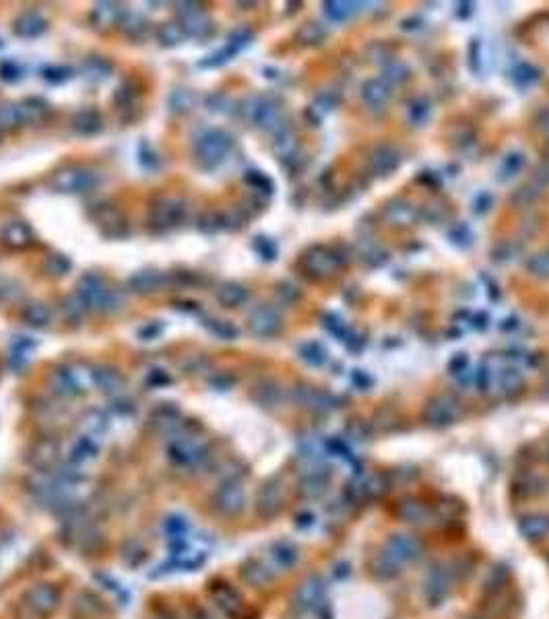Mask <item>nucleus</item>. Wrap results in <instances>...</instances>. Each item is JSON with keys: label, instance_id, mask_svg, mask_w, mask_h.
Here are the masks:
<instances>
[{"label": "nucleus", "instance_id": "1", "mask_svg": "<svg viewBox=\"0 0 549 619\" xmlns=\"http://www.w3.org/2000/svg\"><path fill=\"white\" fill-rule=\"evenodd\" d=\"M232 139L228 132L213 128L196 136L194 143V164L200 169H215L228 155Z\"/></svg>", "mask_w": 549, "mask_h": 619}, {"label": "nucleus", "instance_id": "2", "mask_svg": "<svg viewBox=\"0 0 549 619\" xmlns=\"http://www.w3.org/2000/svg\"><path fill=\"white\" fill-rule=\"evenodd\" d=\"M168 456L178 467L194 469V467H200L209 454H207V444L202 442V438L180 430L178 434L172 436V440L168 444Z\"/></svg>", "mask_w": 549, "mask_h": 619}, {"label": "nucleus", "instance_id": "3", "mask_svg": "<svg viewBox=\"0 0 549 619\" xmlns=\"http://www.w3.org/2000/svg\"><path fill=\"white\" fill-rule=\"evenodd\" d=\"M97 184V173L83 166H68L54 173L52 186L58 192H87Z\"/></svg>", "mask_w": 549, "mask_h": 619}, {"label": "nucleus", "instance_id": "4", "mask_svg": "<svg viewBox=\"0 0 549 619\" xmlns=\"http://www.w3.org/2000/svg\"><path fill=\"white\" fill-rule=\"evenodd\" d=\"M50 384L62 396H74V394L87 391V386L93 384V378H91V372L64 366V368L54 370V374L50 378Z\"/></svg>", "mask_w": 549, "mask_h": 619}, {"label": "nucleus", "instance_id": "5", "mask_svg": "<svg viewBox=\"0 0 549 619\" xmlns=\"http://www.w3.org/2000/svg\"><path fill=\"white\" fill-rule=\"evenodd\" d=\"M176 8L180 15V27H182L184 36L202 40L211 33V19L198 8L196 2H178Z\"/></svg>", "mask_w": 549, "mask_h": 619}, {"label": "nucleus", "instance_id": "6", "mask_svg": "<svg viewBox=\"0 0 549 619\" xmlns=\"http://www.w3.org/2000/svg\"><path fill=\"white\" fill-rule=\"evenodd\" d=\"M382 551L397 563L401 567L413 563L417 558H420V551H422V545L411 537V535H405V533H395L388 537V541L384 543Z\"/></svg>", "mask_w": 549, "mask_h": 619}, {"label": "nucleus", "instance_id": "7", "mask_svg": "<svg viewBox=\"0 0 549 619\" xmlns=\"http://www.w3.org/2000/svg\"><path fill=\"white\" fill-rule=\"evenodd\" d=\"M110 287L106 285L104 277L97 273H85L81 281L77 285V297L85 304L87 310H97L102 312V306L108 297Z\"/></svg>", "mask_w": 549, "mask_h": 619}, {"label": "nucleus", "instance_id": "8", "mask_svg": "<svg viewBox=\"0 0 549 619\" xmlns=\"http://www.w3.org/2000/svg\"><path fill=\"white\" fill-rule=\"evenodd\" d=\"M184 215H186V203L182 198H176V196L159 198L151 209L153 226L161 227V229L176 227L184 219Z\"/></svg>", "mask_w": 549, "mask_h": 619}, {"label": "nucleus", "instance_id": "9", "mask_svg": "<svg viewBox=\"0 0 549 619\" xmlns=\"http://www.w3.org/2000/svg\"><path fill=\"white\" fill-rule=\"evenodd\" d=\"M246 496L240 481H223L215 492V508L223 516H238L244 510Z\"/></svg>", "mask_w": 549, "mask_h": 619}, {"label": "nucleus", "instance_id": "10", "mask_svg": "<svg viewBox=\"0 0 549 619\" xmlns=\"http://www.w3.org/2000/svg\"><path fill=\"white\" fill-rule=\"evenodd\" d=\"M58 590L52 584H35L25 595V603L35 616H50L58 607Z\"/></svg>", "mask_w": 549, "mask_h": 619}, {"label": "nucleus", "instance_id": "11", "mask_svg": "<svg viewBox=\"0 0 549 619\" xmlns=\"http://www.w3.org/2000/svg\"><path fill=\"white\" fill-rule=\"evenodd\" d=\"M46 27H48V23H46V19L38 10H25V13H21L15 19L13 31H15L17 38L35 40V38H40L46 31Z\"/></svg>", "mask_w": 549, "mask_h": 619}, {"label": "nucleus", "instance_id": "12", "mask_svg": "<svg viewBox=\"0 0 549 619\" xmlns=\"http://www.w3.org/2000/svg\"><path fill=\"white\" fill-rule=\"evenodd\" d=\"M164 283H166L164 273L155 269H143V271H136L132 277H128V289L138 295H151V293H157L164 287Z\"/></svg>", "mask_w": 549, "mask_h": 619}, {"label": "nucleus", "instance_id": "13", "mask_svg": "<svg viewBox=\"0 0 549 619\" xmlns=\"http://www.w3.org/2000/svg\"><path fill=\"white\" fill-rule=\"evenodd\" d=\"M322 582L318 576H310L305 578L304 582L300 584V588L296 590L294 595V601H296V607H300L302 611H312L320 605L322 601Z\"/></svg>", "mask_w": 549, "mask_h": 619}, {"label": "nucleus", "instance_id": "14", "mask_svg": "<svg viewBox=\"0 0 549 619\" xmlns=\"http://www.w3.org/2000/svg\"><path fill=\"white\" fill-rule=\"evenodd\" d=\"M283 506V489L279 483H266L262 485V489L258 492V498H256V512L264 518H271L275 516L279 510Z\"/></svg>", "mask_w": 549, "mask_h": 619}, {"label": "nucleus", "instance_id": "15", "mask_svg": "<svg viewBox=\"0 0 549 619\" xmlns=\"http://www.w3.org/2000/svg\"><path fill=\"white\" fill-rule=\"evenodd\" d=\"M91 378H93V386L100 391V393L108 394V396H116V394L122 393L124 389V378L122 374L110 366H102V368H95L91 372Z\"/></svg>", "mask_w": 549, "mask_h": 619}, {"label": "nucleus", "instance_id": "16", "mask_svg": "<svg viewBox=\"0 0 549 619\" xmlns=\"http://www.w3.org/2000/svg\"><path fill=\"white\" fill-rule=\"evenodd\" d=\"M95 458H97V442L87 436H79L68 448V464H72L77 469L87 467Z\"/></svg>", "mask_w": 549, "mask_h": 619}, {"label": "nucleus", "instance_id": "17", "mask_svg": "<svg viewBox=\"0 0 549 619\" xmlns=\"http://www.w3.org/2000/svg\"><path fill=\"white\" fill-rule=\"evenodd\" d=\"M300 560V549L289 541H277L269 549V563L273 570H289Z\"/></svg>", "mask_w": 549, "mask_h": 619}, {"label": "nucleus", "instance_id": "18", "mask_svg": "<svg viewBox=\"0 0 549 619\" xmlns=\"http://www.w3.org/2000/svg\"><path fill=\"white\" fill-rule=\"evenodd\" d=\"M211 597H213V601H215V605L225 613V616H232V618H236V616H240L242 613V597L232 588V586H228V584H217L213 590H211Z\"/></svg>", "mask_w": 549, "mask_h": 619}, {"label": "nucleus", "instance_id": "19", "mask_svg": "<svg viewBox=\"0 0 549 619\" xmlns=\"http://www.w3.org/2000/svg\"><path fill=\"white\" fill-rule=\"evenodd\" d=\"M2 244L8 246V248H15V250H23L27 248L29 244H33V231L31 227L23 221H13L8 226L2 227Z\"/></svg>", "mask_w": 549, "mask_h": 619}, {"label": "nucleus", "instance_id": "20", "mask_svg": "<svg viewBox=\"0 0 549 619\" xmlns=\"http://www.w3.org/2000/svg\"><path fill=\"white\" fill-rule=\"evenodd\" d=\"M518 531L527 541H543L549 537V516L548 514H529L520 518Z\"/></svg>", "mask_w": 549, "mask_h": 619}, {"label": "nucleus", "instance_id": "21", "mask_svg": "<svg viewBox=\"0 0 549 619\" xmlns=\"http://www.w3.org/2000/svg\"><path fill=\"white\" fill-rule=\"evenodd\" d=\"M242 578H244L248 584L252 586H266L273 582L275 574H273V567L269 562H262V560H248V562L242 565Z\"/></svg>", "mask_w": 549, "mask_h": 619}, {"label": "nucleus", "instance_id": "22", "mask_svg": "<svg viewBox=\"0 0 549 619\" xmlns=\"http://www.w3.org/2000/svg\"><path fill=\"white\" fill-rule=\"evenodd\" d=\"M153 423L159 432L164 434H178L180 428H182V415L176 407L172 405H161L155 413H153Z\"/></svg>", "mask_w": 549, "mask_h": 619}, {"label": "nucleus", "instance_id": "23", "mask_svg": "<svg viewBox=\"0 0 549 619\" xmlns=\"http://www.w3.org/2000/svg\"><path fill=\"white\" fill-rule=\"evenodd\" d=\"M102 126H104L102 124V116H100L97 110H93V108H87V110L77 112L74 120H72V128L81 136H93V134H97L102 130Z\"/></svg>", "mask_w": 549, "mask_h": 619}, {"label": "nucleus", "instance_id": "24", "mask_svg": "<svg viewBox=\"0 0 549 619\" xmlns=\"http://www.w3.org/2000/svg\"><path fill=\"white\" fill-rule=\"evenodd\" d=\"M91 17H93L95 25L106 29V27H112V25L122 21V8H120L118 2H97L93 6Z\"/></svg>", "mask_w": 549, "mask_h": 619}, {"label": "nucleus", "instance_id": "25", "mask_svg": "<svg viewBox=\"0 0 549 619\" xmlns=\"http://www.w3.org/2000/svg\"><path fill=\"white\" fill-rule=\"evenodd\" d=\"M23 320L33 329H46L52 320L50 308L42 301H29L23 308Z\"/></svg>", "mask_w": 549, "mask_h": 619}, {"label": "nucleus", "instance_id": "26", "mask_svg": "<svg viewBox=\"0 0 549 619\" xmlns=\"http://www.w3.org/2000/svg\"><path fill=\"white\" fill-rule=\"evenodd\" d=\"M397 514L399 518H403L409 524H424L429 518V510L426 504L417 502V500H403L397 506Z\"/></svg>", "mask_w": 549, "mask_h": 619}, {"label": "nucleus", "instance_id": "27", "mask_svg": "<svg viewBox=\"0 0 549 619\" xmlns=\"http://www.w3.org/2000/svg\"><path fill=\"white\" fill-rule=\"evenodd\" d=\"M448 586H450V580H448V574L446 572H442V570L431 572L426 580L427 599L431 603H440L448 595Z\"/></svg>", "mask_w": 549, "mask_h": 619}, {"label": "nucleus", "instance_id": "28", "mask_svg": "<svg viewBox=\"0 0 549 619\" xmlns=\"http://www.w3.org/2000/svg\"><path fill=\"white\" fill-rule=\"evenodd\" d=\"M194 104H196V95L190 89H186V87H176L168 95V108H170V112L178 113V116L192 112Z\"/></svg>", "mask_w": 549, "mask_h": 619}, {"label": "nucleus", "instance_id": "29", "mask_svg": "<svg viewBox=\"0 0 549 619\" xmlns=\"http://www.w3.org/2000/svg\"><path fill=\"white\" fill-rule=\"evenodd\" d=\"M81 425H83V432H85L83 436L97 442V438H102L108 432V417L102 411H89V413H85Z\"/></svg>", "mask_w": 549, "mask_h": 619}, {"label": "nucleus", "instance_id": "30", "mask_svg": "<svg viewBox=\"0 0 549 619\" xmlns=\"http://www.w3.org/2000/svg\"><path fill=\"white\" fill-rule=\"evenodd\" d=\"M81 70H83V77H85L87 81H91V83H102V81L110 79V75H112V66H110V62H106L104 58L97 56L87 58Z\"/></svg>", "mask_w": 549, "mask_h": 619}, {"label": "nucleus", "instance_id": "31", "mask_svg": "<svg viewBox=\"0 0 549 619\" xmlns=\"http://www.w3.org/2000/svg\"><path fill=\"white\" fill-rule=\"evenodd\" d=\"M188 531H190V522H188V518L184 514H170V516H166V520H164V533L170 539V543L186 539L188 537Z\"/></svg>", "mask_w": 549, "mask_h": 619}, {"label": "nucleus", "instance_id": "32", "mask_svg": "<svg viewBox=\"0 0 549 619\" xmlns=\"http://www.w3.org/2000/svg\"><path fill=\"white\" fill-rule=\"evenodd\" d=\"M35 349V340H31L29 337H17L10 345V366L15 370L23 368L29 359V355L33 353Z\"/></svg>", "mask_w": 549, "mask_h": 619}, {"label": "nucleus", "instance_id": "33", "mask_svg": "<svg viewBox=\"0 0 549 619\" xmlns=\"http://www.w3.org/2000/svg\"><path fill=\"white\" fill-rule=\"evenodd\" d=\"M372 572H374V576L380 578V580H392V578H397V576L403 572V567L392 562L384 551H380V554L372 560Z\"/></svg>", "mask_w": 549, "mask_h": 619}, {"label": "nucleus", "instance_id": "34", "mask_svg": "<svg viewBox=\"0 0 549 619\" xmlns=\"http://www.w3.org/2000/svg\"><path fill=\"white\" fill-rule=\"evenodd\" d=\"M246 299V291L238 283H225L217 289V301L225 308H236Z\"/></svg>", "mask_w": 549, "mask_h": 619}, {"label": "nucleus", "instance_id": "35", "mask_svg": "<svg viewBox=\"0 0 549 619\" xmlns=\"http://www.w3.org/2000/svg\"><path fill=\"white\" fill-rule=\"evenodd\" d=\"M70 269H72V263L66 254L54 252V254L46 256V260H44V273L52 279H61L64 275H68Z\"/></svg>", "mask_w": 549, "mask_h": 619}, {"label": "nucleus", "instance_id": "36", "mask_svg": "<svg viewBox=\"0 0 549 619\" xmlns=\"http://www.w3.org/2000/svg\"><path fill=\"white\" fill-rule=\"evenodd\" d=\"M25 124V118L21 112V104H2L0 106V132L15 130Z\"/></svg>", "mask_w": 549, "mask_h": 619}, {"label": "nucleus", "instance_id": "37", "mask_svg": "<svg viewBox=\"0 0 549 619\" xmlns=\"http://www.w3.org/2000/svg\"><path fill=\"white\" fill-rule=\"evenodd\" d=\"M326 489V479L320 475V473H312V475H305L304 481L300 483V494L304 496L305 500H316L324 494Z\"/></svg>", "mask_w": 549, "mask_h": 619}, {"label": "nucleus", "instance_id": "38", "mask_svg": "<svg viewBox=\"0 0 549 619\" xmlns=\"http://www.w3.org/2000/svg\"><path fill=\"white\" fill-rule=\"evenodd\" d=\"M184 38H186V36H184L180 23H174V21L164 23V25L159 27V31H157V40H159V44L166 46V48H174V46L182 44Z\"/></svg>", "mask_w": 549, "mask_h": 619}, {"label": "nucleus", "instance_id": "39", "mask_svg": "<svg viewBox=\"0 0 549 619\" xmlns=\"http://www.w3.org/2000/svg\"><path fill=\"white\" fill-rule=\"evenodd\" d=\"M275 327H277V318L269 310H258L250 318V329L256 335H271L275 331Z\"/></svg>", "mask_w": 549, "mask_h": 619}, {"label": "nucleus", "instance_id": "40", "mask_svg": "<svg viewBox=\"0 0 549 619\" xmlns=\"http://www.w3.org/2000/svg\"><path fill=\"white\" fill-rule=\"evenodd\" d=\"M120 27H122L124 36H126V38H130V40H138V38H143V36H145V31H147V23H145L141 17H136V15H128V17H122V21H120Z\"/></svg>", "mask_w": 549, "mask_h": 619}, {"label": "nucleus", "instance_id": "41", "mask_svg": "<svg viewBox=\"0 0 549 619\" xmlns=\"http://www.w3.org/2000/svg\"><path fill=\"white\" fill-rule=\"evenodd\" d=\"M21 112H23V118H25V124H29V122L42 120L44 113L48 112V106L42 100H25L21 104Z\"/></svg>", "mask_w": 549, "mask_h": 619}, {"label": "nucleus", "instance_id": "42", "mask_svg": "<svg viewBox=\"0 0 549 619\" xmlns=\"http://www.w3.org/2000/svg\"><path fill=\"white\" fill-rule=\"evenodd\" d=\"M207 329H209L215 337L223 338V340H230V338L238 337V329H236L232 322H225V320H209V322H207Z\"/></svg>", "mask_w": 549, "mask_h": 619}, {"label": "nucleus", "instance_id": "43", "mask_svg": "<svg viewBox=\"0 0 549 619\" xmlns=\"http://www.w3.org/2000/svg\"><path fill=\"white\" fill-rule=\"evenodd\" d=\"M95 580H97V582L102 584V588H104L106 593H110L116 601H124V597H126V588H124L118 580H114V578H110V576H104V574L95 576Z\"/></svg>", "mask_w": 549, "mask_h": 619}, {"label": "nucleus", "instance_id": "44", "mask_svg": "<svg viewBox=\"0 0 549 619\" xmlns=\"http://www.w3.org/2000/svg\"><path fill=\"white\" fill-rule=\"evenodd\" d=\"M87 312V308H85V304L77 297V293L74 295H70L66 301H64V314H66V318L68 320H72V322H77V320H81L83 318V314Z\"/></svg>", "mask_w": 549, "mask_h": 619}, {"label": "nucleus", "instance_id": "45", "mask_svg": "<svg viewBox=\"0 0 549 619\" xmlns=\"http://www.w3.org/2000/svg\"><path fill=\"white\" fill-rule=\"evenodd\" d=\"M44 81L52 83V85H58V83H64L72 77V70L68 66H48L44 68Z\"/></svg>", "mask_w": 549, "mask_h": 619}, {"label": "nucleus", "instance_id": "46", "mask_svg": "<svg viewBox=\"0 0 549 619\" xmlns=\"http://www.w3.org/2000/svg\"><path fill=\"white\" fill-rule=\"evenodd\" d=\"M21 297V287L10 279H0V301H17Z\"/></svg>", "mask_w": 549, "mask_h": 619}, {"label": "nucleus", "instance_id": "47", "mask_svg": "<svg viewBox=\"0 0 549 619\" xmlns=\"http://www.w3.org/2000/svg\"><path fill=\"white\" fill-rule=\"evenodd\" d=\"M21 68L13 62V60H6V62H2L0 64V79L2 81H6V83H17V81H21Z\"/></svg>", "mask_w": 549, "mask_h": 619}, {"label": "nucleus", "instance_id": "48", "mask_svg": "<svg viewBox=\"0 0 549 619\" xmlns=\"http://www.w3.org/2000/svg\"><path fill=\"white\" fill-rule=\"evenodd\" d=\"M145 382L153 389H161V386H168L172 382V376L166 372V370H151L145 378Z\"/></svg>", "mask_w": 549, "mask_h": 619}, {"label": "nucleus", "instance_id": "49", "mask_svg": "<svg viewBox=\"0 0 549 619\" xmlns=\"http://www.w3.org/2000/svg\"><path fill=\"white\" fill-rule=\"evenodd\" d=\"M228 106H230V100L223 95V93H213L207 97V110L215 113H223L228 112Z\"/></svg>", "mask_w": 549, "mask_h": 619}, {"label": "nucleus", "instance_id": "50", "mask_svg": "<svg viewBox=\"0 0 549 619\" xmlns=\"http://www.w3.org/2000/svg\"><path fill=\"white\" fill-rule=\"evenodd\" d=\"M159 333H161V324L159 322H151V324H147V327H143L138 331V337L143 338V340H153V338L159 337Z\"/></svg>", "mask_w": 549, "mask_h": 619}, {"label": "nucleus", "instance_id": "51", "mask_svg": "<svg viewBox=\"0 0 549 619\" xmlns=\"http://www.w3.org/2000/svg\"><path fill=\"white\" fill-rule=\"evenodd\" d=\"M141 164H143L145 168H153V166H155V155L149 151L147 145L141 147Z\"/></svg>", "mask_w": 549, "mask_h": 619}, {"label": "nucleus", "instance_id": "52", "mask_svg": "<svg viewBox=\"0 0 549 619\" xmlns=\"http://www.w3.org/2000/svg\"><path fill=\"white\" fill-rule=\"evenodd\" d=\"M298 526H300V528H310V526H314V516H312V514H304V516L300 514V516H298Z\"/></svg>", "mask_w": 549, "mask_h": 619}, {"label": "nucleus", "instance_id": "53", "mask_svg": "<svg viewBox=\"0 0 549 619\" xmlns=\"http://www.w3.org/2000/svg\"><path fill=\"white\" fill-rule=\"evenodd\" d=\"M0 48H2V40H0Z\"/></svg>", "mask_w": 549, "mask_h": 619}, {"label": "nucleus", "instance_id": "54", "mask_svg": "<svg viewBox=\"0 0 549 619\" xmlns=\"http://www.w3.org/2000/svg\"><path fill=\"white\" fill-rule=\"evenodd\" d=\"M0 136H2V132H0Z\"/></svg>", "mask_w": 549, "mask_h": 619}]
</instances>
